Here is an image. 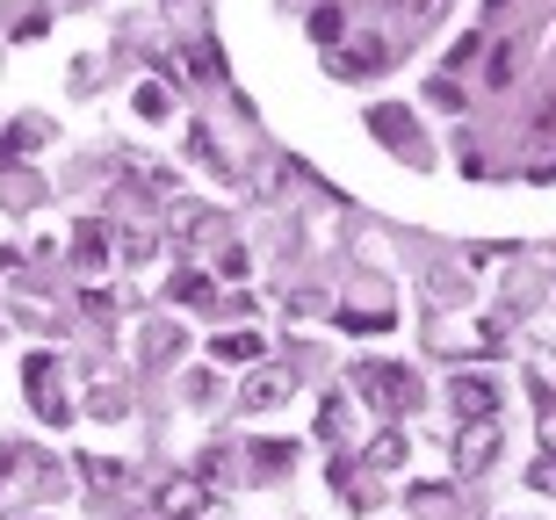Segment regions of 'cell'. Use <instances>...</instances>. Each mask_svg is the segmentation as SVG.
<instances>
[{
    "label": "cell",
    "mask_w": 556,
    "mask_h": 520,
    "mask_svg": "<svg viewBox=\"0 0 556 520\" xmlns=\"http://www.w3.org/2000/svg\"><path fill=\"white\" fill-rule=\"evenodd\" d=\"M354 391L369 397L376 413H405L419 397V383H413V369H397V362H362V369H354Z\"/></svg>",
    "instance_id": "6da1fadb"
},
{
    "label": "cell",
    "mask_w": 556,
    "mask_h": 520,
    "mask_svg": "<svg viewBox=\"0 0 556 520\" xmlns=\"http://www.w3.org/2000/svg\"><path fill=\"white\" fill-rule=\"evenodd\" d=\"M22 383H29V405H37V419L43 427H65L73 419V405H65V383H59V354H29L22 362Z\"/></svg>",
    "instance_id": "7a4b0ae2"
},
{
    "label": "cell",
    "mask_w": 556,
    "mask_h": 520,
    "mask_svg": "<svg viewBox=\"0 0 556 520\" xmlns=\"http://www.w3.org/2000/svg\"><path fill=\"white\" fill-rule=\"evenodd\" d=\"M492 456H498V419H492V413L463 419V441H455V470L470 478V470H484Z\"/></svg>",
    "instance_id": "3957f363"
},
{
    "label": "cell",
    "mask_w": 556,
    "mask_h": 520,
    "mask_svg": "<svg viewBox=\"0 0 556 520\" xmlns=\"http://www.w3.org/2000/svg\"><path fill=\"white\" fill-rule=\"evenodd\" d=\"M152 506H160L166 520H203L210 513V492H203V478H166Z\"/></svg>",
    "instance_id": "277c9868"
},
{
    "label": "cell",
    "mask_w": 556,
    "mask_h": 520,
    "mask_svg": "<svg viewBox=\"0 0 556 520\" xmlns=\"http://www.w3.org/2000/svg\"><path fill=\"white\" fill-rule=\"evenodd\" d=\"M369 130H376V138H383V145L397 152V160H413V167L427 160V145H419V130L405 124V109H369Z\"/></svg>",
    "instance_id": "5b68a950"
},
{
    "label": "cell",
    "mask_w": 556,
    "mask_h": 520,
    "mask_svg": "<svg viewBox=\"0 0 556 520\" xmlns=\"http://www.w3.org/2000/svg\"><path fill=\"white\" fill-rule=\"evenodd\" d=\"M174 231H181V246H225V217H217V210H203V203H181Z\"/></svg>",
    "instance_id": "8992f818"
},
{
    "label": "cell",
    "mask_w": 556,
    "mask_h": 520,
    "mask_svg": "<svg viewBox=\"0 0 556 520\" xmlns=\"http://www.w3.org/2000/svg\"><path fill=\"white\" fill-rule=\"evenodd\" d=\"M210 354H217L225 369H239V362H261V354H268V340L253 333V326H231V333H217V340H210Z\"/></svg>",
    "instance_id": "52a82bcc"
},
{
    "label": "cell",
    "mask_w": 556,
    "mask_h": 520,
    "mask_svg": "<svg viewBox=\"0 0 556 520\" xmlns=\"http://www.w3.org/2000/svg\"><path fill=\"white\" fill-rule=\"evenodd\" d=\"M282 397H289V376H282V369H261L247 391H239V405H247V413H275Z\"/></svg>",
    "instance_id": "ba28073f"
},
{
    "label": "cell",
    "mask_w": 556,
    "mask_h": 520,
    "mask_svg": "<svg viewBox=\"0 0 556 520\" xmlns=\"http://www.w3.org/2000/svg\"><path fill=\"white\" fill-rule=\"evenodd\" d=\"M174 304H195V312H225V296L210 290V275H203V268H181V275H174Z\"/></svg>",
    "instance_id": "9c48e42d"
},
{
    "label": "cell",
    "mask_w": 556,
    "mask_h": 520,
    "mask_svg": "<svg viewBox=\"0 0 556 520\" xmlns=\"http://www.w3.org/2000/svg\"><path fill=\"white\" fill-rule=\"evenodd\" d=\"M455 413H463V419H477V413H492V405H498V391H492V383H484V376H455Z\"/></svg>",
    "instance_id": "30bf717a"
},
{
    "label": "cell",
    "mask_w": 556,
    "mask_h": 520,
    "mask_svg": "<svg viewBox=\"0 0 556 520\" xmlns=\"http://www.w3.org/2000/svg\"><path fill=\"white\" fill-rule=\"evenodd\" d=\"M383 65H391V43H354L348 59H340V73H354V80H376V73H383Z\"/></svg>",
    "instance_id": "8fae6325"
},
{
    "label": "cell",
    "mask_w": 556,
    "mask_h": 520,
    "mask_svg": "<svg viewBox=\"0 0 556 520\" xmlns=\"http://www.w3.org/2000/svg\"><path fill=\"white\" fill-rule=\"evenodd\" d=\"M109 261V239H102V225H80V239H73V268L80 275H94Z\"/></svg>",
    "instance_id": "7c38bea8"
},
{
    "label": "cell",
    "mask_w": 556,
    "mask_h": 520,
    "mask_svg": "<svg viewBox=\"0 0 556 520\" xmlns=\"http://www.w3.org/2000/svg\"><path fill=\"white\" fill-rule=\"evenodd\" d=\"M362 462H369V470H397V462H405V441H397V434H376L369 448H362Z\"/></svg>",
    "instance_id": "4fadbf2b"
},
{
    "label": "cell",
    "mask_w": 556,
    "mask_h": 520,
    "mask_svg": "<svg viewBox=\"0 0 556 520\" xmlns=\"http://www.w3.org/2000/svg\"><path fill=\"white\" fill-rule=\"evenodd\" d=\"M514 73H520V43H498L492 65H484V80H492V87H514Z\"/></svg>",
    "instance_id": "5bb4252c"
},
{
    "label": "cell",
    "mask_w": 556,
    "mask_h": 520,
    "mask_svg": "<svg viewBox=\"0 0 556 520\" xmlns=\"http://www.w3.org/2000/svg\"><path fill=\"white\" fill-rule=\"evenodd\" d=\"M340 29H348V15H340L332 0H326V8H311V37H318V43H332Z\"/></svg>",
    "instance_id": "9a60e30c"
},
{
    "label": "cell",
    "mask_w": 556,
    "mask_h": 520,
    "mask_svg": "<svg viewBox=\"0 0 556 520\" xmlns=\"http://www.w3.org/2000/svg\"><path fill=\"white\" fill-rule=\"evenodd\" d=\"M188 152H195V160H203V167H210V174H217V181H239V174H231V167H225V160H217V145H210L203 130H188Z\"/></svg>",
    "instance_id": "2e32d148"
},
{
    "label": "cell",
    "mask_w": 556,
    "mask_h": 520,
    "mask_svg": "<svg viewBox=\"0 0 556 520\" xmlns=\"http://www.w3.org/2000/svg\"><path fill=\"white\" fill-rule=\"evenodd\" d=\"M43 138H51V130H43V124H22V130H8V138H0V160H15V152L43 145Z\"/></svg>",
    "instance_id": "e0dca14e"
},
{
    "label": "cell",
    "mask_w": 556,
    "mask_h": 520,
    "mask_svg": "<svg viewBox=\"0 0 556 520\" xmlns=\"http://www.w3.org/2000/svg\"><path fill=\"white\" fill-rule=\"evenodd\" d=\"M80 462H87V484H94V492L124 484V462H109V456H80Z\"/></svg>",
    "instance_id": "ac0fdd59"
},
{
    "label": "cell",
    "mask_w": 556,
    "mask_h": 520,
    "mask_svg": "<svg viewBox=\"0 0 556 520\" xmlns=\"http://www.w3.org/2000/svg\"><path fill=\"white\" fill-rule=\"evenodd\" d=\"M87 405H94V419H124V413H130V397L116 391V383H102V391L87 397Z\"/></svg>",
    "instance_id": "d6986e66"
},
{
    "label": "cell",
    "mask_w": 556,
    "mask_h": 520,
    "mask_svg": "<svg viewBox=\"0 0 556 520\" xmlns=\"http://www.w3.org/2000/svg\"><path fill=\"white\" fill-rule=\"evenodd\" d=\"M340 326H348V333H383V326H391V312H340Z\"/></svg>",
    "instance_id": "ffe728a7"
},
{
    "label": "cell",
    "mask_w": 556,
    "mask_h": 520,
    "mask_svg": "<svg viewBox=\"0 0 556 520\" xmlns=\"http://www.w3.org/2000/svg\"><path fill=\"white\" fill-rule=\"evenodd\" d=\"M253 456H261V470H282V462H296V448H289V441H261Z\"/></svg>",
    "instance_id": "44dd1931"
},
{
    "label": "cell",
    "mask_w": 556,
    "mask_h": 520,
    "mask_svg": "<svg viewBox=\"0 0 556 520\" xmlns=\"http://www.w3.org/2000/svg\"><path fill=\"white\" fill-rule=\"evenodd\" d=\"M477 59H484V37H463V43H455V51H448V65H455V73H470Z\"/></svg>",
    "instance_id": "7402d4cb"
},
{
    "label": "cell",
    "mask_w": 556,
    "mask_h": 520,
    "mask_svg": "<svg viewBox=\"0 0 556 520\" xmlns=\"http://www.w3.org/2000/svg\"><path fill=\"white\" fill-rule=\"evenodd\" d=\"M195 80H225V65H217V43H195Z\"/></svg>",
    "instance_id": "603a6c76"
},
{
    "label": "cell",
    "mask_w": 556,
    "mask_h": 520,
    "mask_svg": "<svg viewBox=\"0 0 556 520\" xmlns=\"http://www.w3.org/2000/svg\"><path fill=\"white\" fill-rule=\"evenodd\" d=\"M138 116H166V87H152V80L138 87Z\"/></svg>",
    "instance_id": "cb8c5ba5"
},
{
    "label": "cell",
    "mask_w": 556,
    "mask_h": 520,
    "mask_svg": "<svg viewBox=\"0 0 556 520\" xmlns=\"http://www.w3.org/2000/svg\"><path fill=\"white\" fill-rule=\"evenodd\" d=\"M535 391H542V383H535ZM542 448L556 456V397L549 391H542Z\"/></svg>",
    "instance_id": "d4e9b609"
},
{
    "label": "cell",
    "mask_w": 556,
    "mask_h": 520,
    "mask_svg": "<svg viewBox=\"0 0 556 520\" xmlns=\"http://www.w3.org/2000/svg\"><path fill=\"white\" fill-rule=\"evenodd\" d=\"M528 484H535V492H556V456H542L535 470H528Z\"/></svg>",
    "instance_id": "484cf974"
},
{
    "label": "cell",
    "mask_w": 556,
    "mask_h": 520,
    "mask_svg": "<svg viewBox=\"0 0 556 520\" xmlns=\"http://www.w3.org/2000/svg\"><path fill=\"white\" fill-rule=\"evenodd\" d=\"M124 261H130V268H138V261H152V239H144V231H130V239H124Z\"/></svg>",
    "instance_id": "4316f807"
},
{
    "label": "cell",
    "mask_w": 556,
    "mask_h": 520,
    "mask_svg": "<svg viewBox=\"0 0 556 520\" xmlns=\"http://www.w3.org/2000/svg\"><path fill=\"white\" fill-rule=\"evenodd\" d=\"M441 15V0H413V22H433Z\"/></svg>",
    "instance_id": "83f0119b"
},
{
    "label": "cell",
    "mask_w": 556,
    "mask_h": 520,
    "mask_svg": "<svg viewBox=\"0 0 556 520\" xmlns=\"http://www.w3.org/2000/svg\"><path fill=\"white\" fill-rule=\"evenodd\" d=\"M492 8H506V0H492Z\"/></svg>",
    "instance_id": "f1b7e54d"
}]
</instances>
